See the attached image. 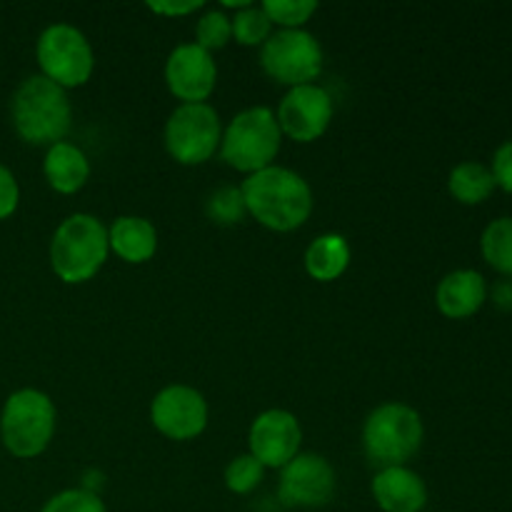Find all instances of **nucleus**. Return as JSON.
I'll list each match as a JSON object with an SVG mask.
<instances>
[{"instance_id": "nucleus-1", "label": "nucleus", "mask_w": 512, "mask_h": 512, "mask_svg": "<svg viewBox=\"0 0 512 512\" xmlns=\"http://www.w3.org/2000/svg\"><path fill=\"white\" fill-rule=\"evenodd\" d=\"M240 193L248 215L275 233L303 228L313 213V190L308 180L283 165H270L248 175L240 185Z\"/></svg>"}, {"instance_id": "nucleus-2", "label": "nucleus", "mask_w": 512, "mask_h": 512, "mask_svg": "<svg viewBox=\"0 0 512 512\" xmlns=\"http://www.w3.org/2000/svg\"><path fill=\"white\" fill-rule=\"evenodd\" d=\"M10 120L28 145H55L65 140L73 125L68 90L43 75H30L10 98Z\"/></svg>"}, {"instance_id": "nucleus-3", "label": "nucleus", "mask_w": 512, "mask_h": 512, "mask_svg": "<svg viewBox=\"0 0 512 512\" xmlns=\"http://www.w3.org/2000/svg\"><path fill=\"white\" fill-rule=\"evenodd\" d=\"M108 255V228L95 215H68L50 238V268L68 285L93 280Z\"/></svg>"}, {"instance_id": "nucleus-4", "label": "nucleus", "mask_w": 512, "mask_h": 512, "mask_svg": "<svg viewBox=\"0 0 512 512\" xmlns=\"http://www.w3.org/2000/svg\"><path fill=\"white\" fill-rule=\"evenodd\" d=\"M425 438L423 418L405 403H383L363 425V450L378 470L405 465Z\"/></svg>"}, {"instance_id": "nucleus-5", "label": "nucleus", "mask_w": 512, "mask_h": 512, "mask_svg": "<svg viewBox=\"0 0 512 512\" xmlns=\"http://www.w3.org/2000/svg\"><path fill=\"white\" fill-rule=\"evenodd\" d=\"M55 403L43 390H15L0 413V440L20 460H33L48 450L55 435Z\"/></svg>"}, {"instance_id": "nucleus-6", "label": "nucleus", "mask_w": 512, "mask_h": 512, "mask_svg": "<svg viewBox=\"0 0 512 512\" xmlns=\"http://www.w3.org/2000/svg\"><path fill=\"white\" fill-rule=\"evenodd\" d=\"M280 145H283V133L275 113L265 105H255L240 110L230 120L220 140V155L230 168L253 175L275 163Z\"/></svg>"}, {"instance_id": "nucleus-7", "label": "nucleus", "mask_w": 512, "mask_h": 512, "mask_svg": "<svg viewBox=\"0 0 512 512\" xmlns=\"http://www.w3.org/2000/svg\"><path fill=\"white\" fill-rule=\"evenodd\" d=\"M40 75L60 88H80L95 70V53L83 30L70 23H53L35 43Z\"/></svg>"}, {"instance_id": "nucleus-8", "label": "nucleus", "mask_w": 512, "mask_h": 512, "mask_svg": "<svg viewBox=\"0 0 512 512\" xmlns=\"http://www.w3.org/2000/svg\"><path fill=\"white\" fill-rule=\"evenodd\" d=\"M223 123L213 105L180 103L165 123V150L180 165H203L220 150Z\"/></svg>"}, {"instance_id": "nucleus-9", "label": "nucleus", "mask_w": 512, "mask_h": 512, "mask_svg": "<svg viewBox=\"0 0 512 512\" xmlns=\"http://www.w3.org/2000/svg\"><path fill=\"white\" fill-rule=\"evenodd\" d=\"M323 45L305 28L278 30L260 45V65L275 83L298 85L315 83L323 73Z\"/></svg>"}, {"instance_id": "nucleus-10", "label": "nucleus", "mask_w": 512, "mask_h": 512, "mask_svg": "<svg viewBox=\"0 0 512 512\" xmlns=\"http://www.w3.org/2000/svg\"><path fill=\"white\" fill-rule=\"evenodd\" d=\"M335 490H338V475L323 455L300 453L280 470L278 500L285 508H325L335 498Z\"/></svg>"}, {"instance_id": "nucleus-11", "label": "nucleus", "mask_w": 512, "mask_h": 512, "mask_svg": "<svg viewBox=\"0 0 512 512\" xmlns=\"http://www.w3.org/2000/svg\"><path fill=\"white\" fill-rule=\"evenodd\" d=\"M335 105L333 98L320 85L308 83L290 88L283 95L278 105L280 133L288 135L295 143H313V140L323 138L328 133L330 123H333Z\"/></svg>"}, {"instance_id": "nucleus-12", "label": "nucleus", "mask_w": 512, "mask_h": 512, "mask_svg": "<svg viewBox=\"0 0 512 512\" xmlns=\"http://www.w3.org/2000/svg\"><path fill=\"white\" fill-rule=\"evenodd\" d=\"M150 423L170 440H195L208 428V400L190 385H168L150 403Z\"/></svg>"}, {"instance_id": "nucleus-13", "label": "nucleus", "mask_w": 512, "mask_h": 512, "mask_svg": "<svg viewBox=\"0 0 512 512\" xmlns=\"http://www.w3.org/2000/svg\"><path fill=\"white\" fill-rule=\"evenodd\" d=\"M300 443H303V430H300L298 418L288 410H265L250 425V455L265 470H283L290 460L300 455Z\"/></svg>"}, {"instance_id": "nucleus-14", "label": "nucleus", "mask_w": 512, "mask_h": 512, "mask_svg": "<svg viewBox=\"0 0 512 512\" xmlns=\"http://www.w3.org/2000/svg\"><path fill=\"white\" fill-rule=\"evenodd\" d=\"M165 83L180 103H205L218 83L213 53L198 43H183L165 60Z\"/></svg>"}, {"instance_id": "nucleus-15", "label": "nucleus", "mask_w": 512, "mask_h": 512, "mask_svg": "<svg viewBox=\"0 0 512 512\" xmlns=\"http://www.w3.org/2000/svg\"><path fill=\"white\" fill-rule=\"evenodd\" d=\"M370 493L383 512H423L428 505V485L408 465L378 470Z\"/></svg>"}, {"instance_id": "nucleus-16", "label": "nucleus", "mask_w": 512, "mask_h": 512, "mask_svg": "<svg viewBox=\"0 0 512 512\" xmlns=\"http://www.w3.org/2000/svg\"><path fill=\"white\" fill-rule=\"evenodd\" d=\"M485 303H488V280L473 268L453 270L435 288V305L450 320L473 318Z\"/></svg>"}, {"instance_id": "nucleus-17", "label": "nucleus", "mask_w": 512, "mask_h": 512, "mask_svg": "<svg viewBox=\"0 0 512 512\" xmlns=\"http://www.w3.org/2000/svg\"><path fill=\"white\" fill-rule=\"evenodd\" d=\"M108 245L110 253L118 255L123 263H148L158 250V230L138 215H120L108 228Z\"/></svg>"}, {"instance_id": "nucleus-18", "label": "nucleus", "mask_w": 512, "mask_h": 512, "mask_svg": "<svg viewBox=\"0 0 512 512\" xmlns=\"http://www.w3.org/2000/svg\"><path fill=\"white\" fill-rule=\"evenodd\" d=\"M43 175L50 188L60 195H73L88 183L90 160L75 143L60 140L50 145L43 160Z\"/></svg>"}, {"instance_id": "nucleus-19", "label": "nucleus", "mask_w": 512, "mask_h": 512, "mask_svg": "<svg viewBox=\"0 0 512 512\" xmlns=\"http://www.w3.org/2000/svg\"><path fill=\"white\" fill-rule=\"evenodd\" d=\"M350 245L343 235L325 233L318 235L305 250V270L318 283H333L348 270Z\"/></svg>"}, {"instance_id": "nucleus-20", "label": "nucleus", "mask_w": 512, "mask_h": 512, "mask_svg": "<svg viewBox=\"0 0 512 512\" xmlns=\"http://www.w3.org/2000/svg\"><path fill=\"white\" fill-rule=\"evenodd\" d=\"M448 190L460 205H480L498 190L490 165L463 160L448 175Z\"/></svg>"}, {"instance_id": "nucleus-21", "label": "nucleus", "mask_w": 512, "mask_h": 512, "mask_svg": "<svg viewBox=\"0 0 512 512\" xmlns=\"http://www.w3.org/2000/svg\"><path fill=\"white\" fill-rule=\"evenodd\" d=\"M480 253L495 273L512 280V215H503L485 225L480 235Z\"/></svg>"}, {"instance_id": "nucleus-22", "label": "nucleus", "mask_w": 512, "mask_h": 512, "mask_svg": "<svg viewBox=\"0 0 512 512\" xmlns=\"http://www.w3.org/2000/svg\"><path fill=\"white\" fill-rule=\"evenodd\" d=\"M230 25H233L235 43L248 45V48L263 45L265 40L273 35V23H270V18L265 15V10L260 8V5L253 3L243 10H235V15L230 18Z\"/></svg>"}, {"instance_id": "nucleus-23", "label": "nucleus", "mask_w": 512, "mask_h": 512, "mask_svg": "<svg viewBox=\"0 0 512 512\" xmlns=\"http://www.w3.org/2000/svg\"><path fill=\"white\" fill-rule=\"evenodd\" d=\"M260 8L270 18V23L280 25V30H298L318 13L315 0H265Z\"/></svg>"}, {"instance_id": "nucleus-24", "label": "nucleus", "mask_w": 512, "mask_h": 512, "mask_svg": "<svg viewBox=\"0 0 512 512\" xmlns=\"http://www.w3.org/2000/svg\"><path fill=\"white\" fill-rule=\"evenodd\" d=\"M233 40V25H230V15L218 8L205 10L195 23V43L203 50L213 53V50L225 48Z\"/></svg>"}, {"instance_id": "nucleus-25", "label": "nucleus", "mask_w": 512, "mask_h": 512, "mask_svg": "<svg viewBox=\"0 0 512 512\" xmlns=\"http://www.w3.org/2000/svg\"><path fill=\"white\" fill-rule=\"evenodd\" d=\"M205 213L218 225H238L248 215V210H245V200L240 188L223 185L215 193H210L208 203H205Z\"/></svg>"}, {"instance_id": "nucleus-26", "label": "nucleus", "mask_w": 512, "mask_h": 512, "mask_svg": "<svg viewBox=\"0 0 512 512\" xmlns=\"http://www.w3.org/2000/svg\"><path fill=\"white\" fill-rule=\"evenodd\" d=\"M265 468L250 453L238 455L225 468V488L235 495H248L263 483Z\"/></svg>"}, {"instance_id": "nucleus-27", "label": "nucleus", "mask_w": 512, "mask_h": 512, "mask_svg": "<svg viewBox=\"0 0 512 512\" xmlns=\"http://www.w3.org/2000/svg\"><path fill=\"white\" fill-rule=\"evenodd\" d=\"M40 512H108L98 493L83 488H68L55 493Z\"/></svg>"}, {"instance_id": "nucleus-28", "label": "nucleus", "mask_w": 512, "mask_h": 512, "mask_svg": "<svg viewBox=\"0 0 512 512\" xmlns=\"http://www.w3.org/2000/svg\"><path fill=\"white\" fill-rule=\"evenodd\" d=\"M490 170H493L495 185L512 195V138L495 148L493 160H490Z\"/></svg>"}, {"instance_id": "nucleus-29", "label": "nucleus", "mask_w": 512, "mask_h": 512, "mask_svg": "<svg viewBox=\"0 0 512 512\" xmlns=\"http://www.w3.org/2000/svg\"><path fill=\"white\" fill-rule=\"evenodd\" d=\"M20 205V185L13 170L0 163V220H8Z\"/></svg>"}, {"instance_id": "nucleus-30", "label": "nucleus", "mask_w": 512, "mask_h": 512, "mask_svg": "<svg viewBox=\"0 0 512 512\" xmlns=\"http://www.w3.org/2000/svg\"><path fill=\"white\" fill-rule=\"evenodd\" d=\"M203 8L200 0H188V3H178V0H163V3H148V10H153L155 15H165V18H183V15L195 13V10Z\"/></svg>"}, {"instance_id": "nucleus-31", "label": "nucleus", "mask_w": 512, "mask_h": 512, "mask_svg": "<svg viewBox=\"0 0 512 512\" xmlns=\"http://www.w3.org/2000/svg\"><path fill=\"white\" fill-rule=\"evenodd\" d=\"M488 300H493V305L503 313H512V280L503 278L488 288Z\"/></svg>"}]
</instances>
